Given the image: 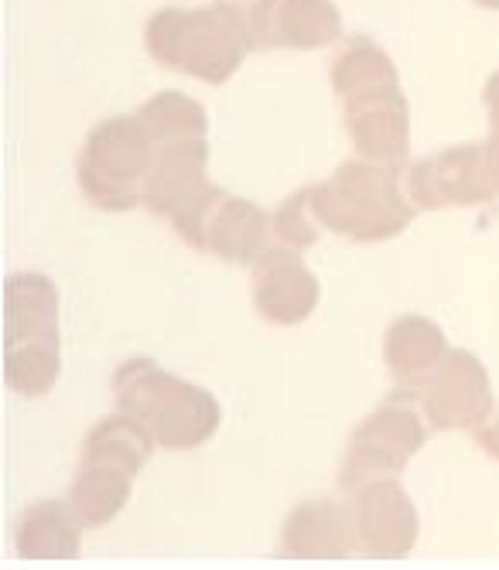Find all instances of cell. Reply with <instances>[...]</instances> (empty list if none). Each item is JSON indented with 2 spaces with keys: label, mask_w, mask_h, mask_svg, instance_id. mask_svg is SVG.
Wrapping results in <instances>:
<instances>
[{
  "label": "cell",
  "mask_w": 499,
  "mask_h": 570,
  "mask_svg": "<svg viewBox=\"0 0 499 570\" xmlns=\"http://www.w3.org/2000/svg\"><path fill=\"white\" fill-rule=\"evenodd\" d=\"M254 45L250 18L233 4L198 8V11H162L147 24V48L168 69L198 76L213 86L226 82Z\"/></svg>",
  "instance_id": "obj_1"
},
{
  "label": "cell",
  "mask_w": 499,
  "mask_h": 570,
  "mask_svg": "<svg viewBox=\"0 0 499 570\" xmlns=\"http://www.w3.org/2000/svg\"><path fill=\"white\" fill-rule=\"evenodd\" d=\"M479 8H492V11H499V0H476Z\"/></svg>",
  "instance_id": "obj_10"
},
{
  "label": "cell",
  "mask_w": 499,
  "mask_h": 570,
  "mask_svg": "<svg viewBox=\"0 0 499 570\" xmlns=\"http://www.w3.org/2000/svg\"><path fill=\"white\" fill-rule=\"evenodd\" d=\"M264 239H267V223L261 209H254L250 202H223V213L216 216L213 249L236 256V261H246L250 253L261 249Z\"/></svg>",
  "instance_id": "obj_9"
},
{
  "label": "cell",
  "mask_w": 499,
  "mask_h": 570,
  "mask_svg": "<svg viewBox=\"0 0 499 570\" xmlns=\"http://www.w3.org/2000/svg\"><path fill=\"white\" fill-rule=\"evenodd\" d=\"M140 124L155 140H192L206 134V114L182 92H162L140 110Z\"/></svg>",
  "instance_id": "obj_8"
},
{
  "label": "cell",
  "mask_w": 499,
  "mask_h": 570,
  "mask_svg": "<svg viewBox=\"0 0 499 570\" xmlns=\"http://www.w3.org/2000/svg\"><path fill=\"white\" fill-rule=\"evenodd\" d=\"M254 45L322 48L339 38V11L329 0H257L250 11Z\"/></svg>",
  "instance_id": "obj_6"
},
{
  "label": "cell",
  "mask_w": 499,
  "mask_h": 570,
  "mask_svg": "<svg viewBox=\"0 0 499 570\" xmlns=\"http://www.w3.org/2000/svg\"><path fill=\"white\" fill-rule=\"evenodd\" d=\"M209 158L206 140L192 137V140H178L172 147H165L151 171L144 178V198L155 213H168L175 219L178 229H185L188 239L198 243L195 226L206 223V209L219 198V188H213L203 178V165Z\"/></svg>",
  "instance_id": "obj_4"
},
{
  "label": "cell",
  "mask_w": 499,
  "mask_h": 570,
  "mask_svg": "<svg viewBox=\"0 0 499 570\" xmlns=\"http://www.w3.org/2000/svg\"><path fill=\"white\" fill-rule=\"evenodd\" d=\"M499 185V168L492 147H459L441 154L438 161H424L414 171V191L424 205L438 202H476L492 195Z\"/></svg>",
  "instance_id": "obj_7"
},
{
  "label": "cell",
  "mask_w": 499,
  "mask_h": 570,
  "mask_svg": "<svg viewBox=\"0 0 499 570\" xmlns=\"http://www.w3.org/2000/svg\"><path fill=\"white\" fill-rule=\"evenodd\" d=\"M345 99V127L356 147L383 165L404 161L408 154V102L397 89V79L370 82L342 92Z\"/></svg>",
  "instance_id": "obj_5"
},
{
  "label": "cell",
  "mask_w": 499,
  "mask_h": 570,
  "mask_svg": "<svg viewBox=\"0 0 499 570\" xmlns=\"http://www.w3.org/2000/svg\"><path fill=\"white\" fill-rule=\"evenodd\" d=\"M315 213H322L335 229H353L356 223H370L373 236H387L408 226L411 209L397 195L393 168L345 165L322 188H312Z\"/></svg>",
  "instance_id": "obj_3"
},
{
  "label": "cell",
  "mask_w": 499,
  "mask_h": 570,
  "mask_svg": "<svg viewBox=\"0 0 499 570\" xmlns=\"http://www.w3.org/2000/svg\"><path fill=\"white\" fill-rule=\"evenodd\" d=\"M140 120L114 117L89 134L79 158V181L104 209H130L137 202V178L151 171L155 147Z\"/></svg>",
  "instance_id": "obj_2"
}]
</instances>
